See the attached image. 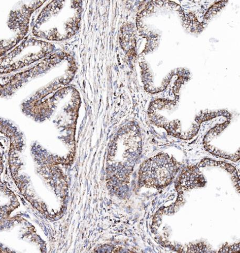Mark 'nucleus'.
Wrapping results in <instances>:
<instances>
[{"label":"nucleus","instance_id":"nucleus-1","mask_svg":"<svg viewBox=\"0 0 240 253\" xmlns=\"http://www.w3.org/2000/svg\"><path fill=\"white\" fill-rule=\"evenodd\" d=\"M37 42L34 39L26 40L21 44L16 46L10 52L3 55L0 59V75L9 74L27 67L46 57L53 50V46L49 43L38 50L37 47L42 42L40 41L35 48L31 51ZM45 43V42L42 46ZM39 46V48L41 47Z\"/></svg>","mask_w":240,"mask_h":253},{"label":"nucleus","instance_id":"nucleus-2","mask_svg":"<svg viewBox=\"0 0 240 253\" xmlns=\"http://www.w3.org/2000/svg\"><path fill=\"white\" fill-rule=\"evenodd\" d=\"M146 165L151 170L147 183L155 187L162 188L170 184L179 169L178 163L166 154L152 158Z\"/></svg>","mask_w":240,"mask_h":253},{"label":"nucleus","instance_id":"nucleus-3","mask_svg":"<svg viewBox=\"0 0 240 253\" xmlns=\"http://www.w3.org/2000/svg\"><path fill=\"white\" fill-rule=\"evenodd\" d=\"M43 2H35L31 5H23L19 9L12 10L7 21L8 27L18 34L19 43L28 33L31 15Z\"/></svg>","mask_w":240,"mask_h":253},{"label":"nucleus","instance_id":"nucleus-4","mask_svg":"<svg viewBox=\"0 0 240 253\" xmlns=\"http://www.w3.org/2000/svg\"><path fill=\"white\" fill-rule=\"evenodd\" d=\"M18 43L16 40L13 42H7L3 40L0 41V57H2L6 52L12 49Z\"/></svg>","mask_w":240,"mask_h":253}]
</instances>
